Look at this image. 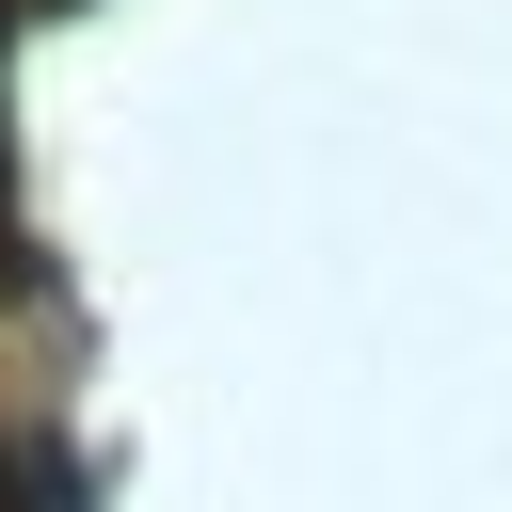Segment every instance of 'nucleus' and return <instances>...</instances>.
Segmentation results:
<instances>
[]
</instances>
